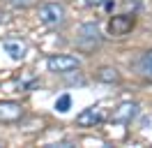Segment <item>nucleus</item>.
<instances>
[{
    "label": "nucleus",
    "mask_w": 152,
    "mask_h": 148,
    "mask_svg": "<svg viewBox=\"0 0 152 148\" xmlns=\"http://www.w3.org/2000/svg\"><path fill=\"white\" fill-rule=\"evenodd\" d=\"M0 146H2V141H0Z\"/></svg>",
    "instance_id": "obj_14"
},
{
    "label": "nucleus",
    "mask_w": 152,
    "mask_h": 148,
    "mask_svg": "<svg viewBox=\"0 0 152 148\" xmlns=\"http://www.w3.org/2000/svg\"><path fill=\"white\" fill-rule=\"evenodd\" d=\"M56 109L60 111V113H67V111L72 109V95H69V92L60 95V97L56 100Z\"/></svg>",
    "instance_id": "obj_11"
},
{
    "label": "nucleus",
    "mask_w": 152,
    "mask_h": 148,
    "mask_svg": "<svg viewBox=\"0 0 152 148\" xmlns=\"http://www.w3.org/2000/svg\"><path fill=\"white\" fill-rule=\"evenodd\" d=\"M23 118V107L19 102H0V123H16Z\"/></svg>",
    "instance_id": "obj_7"
},
{
    "label": "nucleus",
    "mask_w": 152,
    "mask_h": 148,
    "mask_svg": "<svg viewBox=\"0 0 152 148\" xmlns=\"http://www.w3.org/2000/svg\"><path fill=\"white\" fill-rule=\"evenodd\" d=\"M95 79L102 83H118L120 81V72L115 70V67H108V65H104V67H99L95 72Z\"/></svg>",
    "instance_id": "obj_9"
},
{
    "label": "nucleus",
    "mask_w": 152,
    "mask_h": 148,
    "mask_svg": "<svg viewBox=\"0 0 152 148\" xmlns=\"http://www.w3.org/2000/svg\"><path fill=\"white\" fill-rule=\"evenodd\" d=\"M39 21L48 28H62L67 21V9L60 2H44L39 7Z\"/></svg>",
    "instance_id": "obj_2"
},
{
    "label": "nucleus",
    "mask_w": 152,
    "mask_h": 148,
    "mask_svg": "<svg viewBox=\"0 0 152 148\" xmlns=\"http://www.w3.org/2000/svg\"><path fill=\"white\" fill-rule=\"evenodd\" d=\"M138 116V104L136 102H122L118 109H113V123H120V125H127L132 123L134 118Z\"/></svg>",
    "instance_id": "obj_5"
},
{
    "label": "nucleus",
    "mask_w": 152,
    "mask_h": 148,
    "mask_svg": "<svg viewBox=\"0 0 152 148\" xmlns=\"http://www.w3.org/2000/svg\"><path fill=\"white\" fill-rule=\"evenodd\" d=\"M104 37H102V30L95 21H88L83 26H78L76 30V49L81 53H95L97 49L102 46Z\"/></svg>",
    "instance_id": "obj_1"
},
{
    "label": "nucleus",
    "mask_w": 152,
    "mask_h": 148,
    "mask_svg": "<svg viewBox=\"0 0 152 148\" xmlns=\"http://www.w3.org/2000/svg\"><path fill=\"white\" fill-rule=\"evenodd\" d=\"M104 118H106V111L102 109L99 104H95V107L83 109L76 116V125H78V127H95V125H99Z\"/></svg>",
    "instance_id": "obj_4"
},
{
    "label": "nucleus",
    "mask_w": 152,
    "mask_h": 148,
    "mask_svg": "<svg viewBox=\"0 0 152 148\" xmlns=\"http://www.w3.org/2000/svg\"><path fill=\"white\" fill-rule=\"evenodd\" d=\"M46 67L53 74H67L72 70H81V60L76 56H67V53H58V56H48L46 58Z\"/></svg>",
    "instance_id": "obj_3"
},
{
    "label": "nucleus",
    "mask_w": 152,
    "mask_h": 148,
    "mask_svg": "<svg viewBox=\"0 0 152 148\" xmlns=\"http://www.w3.org/2000/svg\"><path fill=\"white\" fill-rule=\"evenodd\" d=\"M111 0H86V5L88 7H106Z\"/></svg>",
    "instance_id": "obj_12"
},
{
    "label": "nucleus",
    "mask_w": 152,
    "mask_h": 148,
    "mask_svg": "<svg viewBox=\"0 0 152 148\" xmlns=\"http://www.w3.org/2000/svg\"><path fill=\"white\" fill-rule=\"evenodd\" d=\"M132 28H134V16H129V14H120V16H113L108 21V33L113 37L127 35Z\"/></svg>",
    "instance_id": "obj_6"
},
{
    "label": "nucleus",
    "mask_w": 152,
    "mask_h": 148,
    "mask_svg": "<svg viewBox=\"0 0 152 148\" xmlns=\"http://www.w3.org/2000/svg\"><path fill=\"white\" fill-rule=\"evenodd\" d=\"M12 5H14V7H30V5H35V0H10Z\"/></svg>",
    "instance_id": "obj_13"
},
{
    "label": "nucleus",
    "mask_w": 152,
    "mask_h": 148,
    "mask_svg": "<svg viewBox=\"0 0 152 148\" xmlns=\"http://www.w3.org/2000/svg\"><path fill=\"white\" fill-rule=\"evenodd\" d=\"M2 49L10 53L12 60H23L26 58V51H28V46L23 39H5L2 42Z\"/></svg>",
    "instance_id": "obj_8"
},
{
    "label": "nucleus",
    "mask_w": 152,
    "mask_h": 148,
    "mask_svg": "<svg viewBox=\"0 0 152 148\" xmlns=\"http://www.w3.org/2000/svg\"><path fill=\"white\" fill-rule=\"evenodd\" d=\"M138 72H141V76L145 81H152V49H148L138 58Z\"/></svg>",
    "instance_id": "obj_10"
}]
</instances>
